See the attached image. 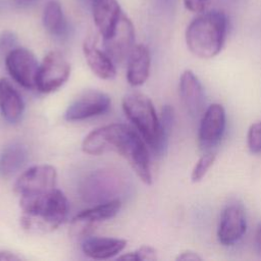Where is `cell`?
Segmentation results:
<instances>
[{
  "label": "cell",
  "mask_w": 261,
  "mask_h": 261,
  "mask_svg": "<svg viewBox=\"0 0 261 261\" xmlns=\"http://www.w3.org/2000/svg\"><path fill=\"white\" fill-rule=\"evenodd\" d=\"M82 149L90 155L115 151L127 160L142 181L147 185L152 182L150 154L146 142L128 124L111 123L92 130L84 139Z\"/></svg>",
  "instance_id": "1"
},
{
  "label": "cell",
  "mask_w": 261,
  "mask_h": 261,
  "mask_svg": "<svg viewBox=\"0 0 261 261\" xmlns=\"http://www.w3.org/2000/svg\"><path fill=\"white\" fill-rule=\"evenodd\" d=\"M21 225L33 232H49L57 228L67 217L68 201L58 190L20 196Z\"/></svg>",
  "instance_id": "2"
},
{
  "label": "cell",
  "mask_w": 261,
  "mask_h": 261,
  "mask_svg": "<svg viewBox=\"0 0 261 261\" xmlns=\"http://www.w3.org/2000/svg\"><path fill=\"white\" fill-rule=\"evenodd\" d=\"M227 22L226 14L220 10H211L194 18L186 31L189 50L204 59L216 56L224 45Z\"/></svg>",
  "instance_id": "3"
},
{
  "label": "cell",
  "mask_w": 261,
  "mask_h": 261,
  "mask_svg": "<svg viewBox=\"0 0 261 261\" xmlns=\"http://www.w3.org/2000/svg\"><path fill=\"white\" fill-rule=\"evenodd\" d=\"M122 109L154 154L162 155L166 146L161 139L160 120L150 98L140 92L128 93L122 99Z\"/></svg>",
  "instance_id": "4"
},
{
  "label": "cell",
  "mask_w": 261,
  "mask_h": 261,
  "mask_svg": "<svg viewBox=\"0 0 261 261\" xmlns=\"http://www.w3.org/2000/svg\"><path fill=\"white\" fill-rule=\"evenodd\" d=\"M70 74V64L58 51L49 52L39 66L36 88L41 93H52L62 87Z\"/></svg>",
  "instance_id": "5"
},
{
  "label": "cell",
  "mask_w": 261,
  "mask_h": 261,
  "mask_svg": "<svg viewBox=\"0 0 261 261\" xmlns=\"http://www.w3.org/2000/svg\"><path fill=\"white\" fill-rule=\"evenodd\" d=\"M8 73L20 86L27 89L36 88L40 64L33 52L25 48H13L5 56Z\"/></svg>",
  "instance_id": "6"
},
{
  "label": "cell",
  "mask_w": 261,
  "mask_h": 261,
  "mask_svg": "<svg viewBox=\"0 0 261 261\" xmlns=\"http://www.w3.org/2000/svg\"><path fill=\"white\" fill-rule=\"evenodd\" d=\"M110 97L97 90L82 93L73 100L64 112L67 121H80L105 113L110 107Z\"/></svg>",
  "instance_id": "7"
},
{
  "label": "cell",
  "mask_w": 261,
  "mask_h": 261,
  "mask_svg": "<svg viewBox=\"0 0 261 261\" xmlns=\"http://www.w3.org/2000/svg\"><path fill=\"white\" fill-rule=\"evenodd\" d=\"M57 171L49 164L35 165L17 178L14 191L19 196L45 193L56 188Z\"/></svg>",
  "instance_id": "8"
},
{
  "label": "cell",
  "mask_w": 261,
  "mask_h": 261,
  "mask_svg": "<svg viewBox=\"0 0 261 261\" xmlns=\"http://www.w3.org/2000/svg\"><path fill=\"white\" fill-rule=\"evenodd\" d=\"M225 110L222 105L214 103L205 110L198 133L199 146L202 150L212 151L219 144L225 130Z\"/></svg>",
  "instance_id": "9"
},
{
  "label": "cell",
  "mask_w": 261,
  "mask_h": 261,
  "mask_svg": "<svg viewBox=\"0 0 261 261\" xmlns=\"http://www.w3.org/2000/svg\"><path fill=\"white\" fill-rule=\"evenodd\" d=\"M104 41V51L116 63H121L135 46V29L130 19L122 12L112 35Z\"/></svg>",
  "instance_id": "10"
},
{
  "label": "cell",
  "mask_w": 261,
  "mask_h": 261,
  "mask_svg": "<svg viewBox=\"0 0 261 261\" xmlns=\"http://www.w3.org/2000/svg\"><path fill=\"white\" fill-rule=\"evenodd\" d=\"M247 228L246 212L242 204L229 203L222 210L217 238L223 246H231L242 239Z\"/></svg>",
  "instance_id": "11"
},
{
  "label": "cell",
  "mask_w": 261,
  "mask_h": 261,
  "mask_svg": "<svg viewBox=\"0 0 261 261\" xmlns=\"http://www.w3.org/2000/svg\"><path fill=\"white\" fill-rule=\"evenodd\" d=\"M119 199L102 202L94 207L83 210L72 219V227L76 233H87L96 224L113 218L120 210Z\"/></svg>",
  "instance_id": "12"
},
{
  "label": "cell",
  "mask_w": 261,
  "mask_h": 261,
  "mask_svg": "<svg viewBox=\"0 0 261 261\" xmlns=\"http://www.w3.org/2000/svg\"><path fill=\"white\" fill-rule=\"evenodd\" d=\"M179 96L189 114L197 117L204 106V90L197 75L190 69L185 70L179 79Z\"/></svg>",
  "instance_id": "13"
},
{
  "label": "cell",
  "mask_w": 261,
  "mask_h": 261,
  "mask_svg": "<svg viewBox=\"0 0 261 261\" xmlns=\"http://www.w3.org/2000/svg\"><path fill=\"white\" fill-rule=\"evenodd\" d=\"M95 24L103 39L110 37L122 14L117 0H95L92 4Z\"/></svg>",
  "instance_id": "14"
},
{
  "label": "cell",
  "mask_w": 261,
  "mask_h": 261,
  "mask_svg": "<svg viewBox=\"0 0 261 261\" xmlns=\"http://www.w3.org/2000/svg\"><path fill=\"white\" fill-rule=\"evenodd\" d=\"M126 79L130 86L143 85L150 72L151 57L149 49L143 45H135L126 59Z\"/></svg>",
  "instance_id": "15"
},
{
  "label": "cell",
  "mask_w": 261,
  "mask_h": 261,
  "mask_svg": "<svg viewBox=\"0 0 261 261\" xmlns=\"http://www.w3.org/2000/svg\"><path fill=\"white\" fill-rule=\"evenodd\" d=\"M126 246V241L116 238L90 237L82 243L84 254L92 259L104 260L118 255Z\"/></svg>",
  "instance_id": "16"
},
{
  "label": "cell",
  "mask_w": 261,
  "mask_h": 261,
  "mask_svg": "<svg viewBox=\"0 0 261 261\" xmlns=\"http://www.w3.org/2000/svg\"><path fill=\"white\" fill-rule=\"evenodd\" d=\"M84 54L91 70L100 79L111 80L116 74L115 63L105 51H101L93 39H87L84 43Z\"/></svg>",
  "instance_id": "17"
},
{
  "label": "cell",
  "mask_w": 261,
  "mask_h": 261,
  "mask_svg": "<svg viewBox=\"0 0 261 261\" xmlns=\"http://www.w3.org/2000/svg\"><path fill=\"white\" fill-rule=\"evenodd\" d=\"M24 103L9 81L0 79V111L2 116L10 123L17 122L23 113Z\"/></svg>",
  "instance_id": "18"
},
{
  "label": "cell",
  "mask_w": 261,
  "mask_h": 261,
  "mask_svg": "<svg viewBox=\"0 0 261 261\" xmlns=\"http://www.w3.org/2000/svg\"><path fill=\"white\" fill-rule=\"evenodd\" d=\"M28 160V150L19 142H12L0 154V175L4 178L13 176Z\"/></svg>",
  "instance_id": "19"
},
{
  "label": "cell",
  "mask_w": 261,
  "mask_h": 261,
  "mask_svg": "<svg viewBox=\"0 0 261 261\" xmlns=\"http://www.w3.org/2000/svg\"><path fill=\"white\" fill-rule=\"evenodd\" d=\"M43 24L55 37H61L66 33L67 23L61 5L57 1L51 0L46 4L43 13Z\"/></svg>",
  "instance_id": "20"
},
{
  "label": "cell",
  "mask_w": 261,
  "mask_h": 261,
  "mask_svg": "<svg viewBox=\"0 0 261 261\" xmlns=\"http://www.w3.org/2000/svg\"><path fill=\"white\" fill-rule=\"evenodd\" d=\"M216 159V155L212 151H207L205 152L197 161L195 164L192 174H191V179L193 182H198L200 181L208 172L210 167L213 165L214 161Z\"/></svg>",
  "instance_id": "21"
},
{
  "label": "cell",
  "mask_w": 261,
  "mask_h": 261,
  "mask_svg": "<svg viewBox=\"0 0 261 261\" xmlns=\"http://www.w3.org/2000/svg\"><path fill=\"white\" fill-rule=\"evenodd\" d=\"M118 259L129 261H154L157 260V254L154 248L142 246L135 252H129L118 257Z\"/></svg>",
  "instance_id": "22"
},
{
  "label": "cell",
  "mask_w": 261,
  "mask_h": 261,
  "mask_svg": "<svg viewBox=\"0 0 261 261\" xmlns=\"http://www.w3.org/2000/svg\"><path fill=\"white\" fill-rule=\"evenodd\" d=\"M247 146L252 153L261 152V121L253 123L247 134Z\"/></svg>",
  "instance_id": "23"
},
{
  "label": "cell",
  "mask_w": 261,
  "mask_h": 261,
  "mask_svg": "<svg viewBox=\"0 0 261 261\" xmlns=\"http://www.w3.org/2000/svg\"><path fill=\"white\" fill-rule=\"evenodd\" d=\"M16 38L12 33L6 32L0 36V53H8L12 50L15 44Z\"/></svg>",
  "instance_id": "24"
},
{
  "label": "cell",
  "mask_w": 261,
  "mask_h": 261,
  "mask_svg": "<svg viewBox=\"0 0 261 261\" xmlns=\"http://www.w3.org/2000/svg\"><path fill=\"white\" fill-rule=\"evenodd\" d=\"M210 0H184L186 8L192 12L200 13L206 10Z\"/></svg>",
  "instance_id": "25"
},
{
  "label": "cell",
  "mask_w": 261,
  "mask_h": 261,
  "mask_svg": "<svg viewBox=\"0 0 261 261\" xmlns=\"http://www.w3.org/2000/svg\"><path fill=\"white\" fill-rule=\"evenodd\" d=\"M178 0H154V4L157 8L163 11H172Z\"/></svg>",
  "instance_id": "26"
},
{
  "label": "cell",
  "mask_w": 261,
  "mask_h": 261,
  "mask_svg": "<svg viewBox=\"0 0 261 261\" xmlns=\"http://www.w3.org/2000/svg\"><path fill=\"white\" fill-rule=\"evenodd\" d=\"M175 259L180 260V261H201L202 257L199 256L196 252L185 251V252L178 254V256Z\"/></svg>",
  "instance_id": "27"
},
{
  "label": "cell",
  "mask_w": 261,
  "mask_h": 261,
  "mask_svg": "<svg viewBox=\"0 0 261 261\" xmlns=\"http://www.w3.org/2000/svg\"><path fill=\"white\" fill-rule=\"evenodd\" d=\"M254 248L256 253L261 256V222L258 223L254 237Z\"/></svg>",
  "instance_id": "28"
},
{
  "label": "cell",
  "mask_w": 261,
  "mask_h": 261,
  "mask_svg": "<svg viewBox=\"0 0 261 261\" xmlns=\"http://www.w3.org/2000/svg\"><path fill=\"white\" fill-rule=\"evenodd\" d=\"M41 0H12V3L17 8H28L36 5Z\"/></svg>",
  "instance_id": "29"
},
{
  "label": "cell",
  "mask_w": 261,
  "mask_h": 261,
  "mask_svg": "<svg viewBox=\"0 0 261 261\" xmlns=\"http://www.w3.org/2000/svg\"><path fill=\"white\" fill-rule=\"evenodd\" d=\"M21 260V257L7 251H0V261H17Z\"/></svg>",
  "instance_id": "30"
},
{
  "label": "cell",
  "mask_w": 261,
  "mask_h": 261,
  "mask_svg": "<svg viewBox=\"0 0 261 261\" xmlns=\"http://www.w3.org/2000/svg\"><path fill=\"white\" fill-rule=\"evenodd\" d=\"M84 1H85V2H87V3H90V4L92 5V4H93V2H94L95 0H84Z\"/></svg>",
  "instance_id": "31"
}]
</instances>
